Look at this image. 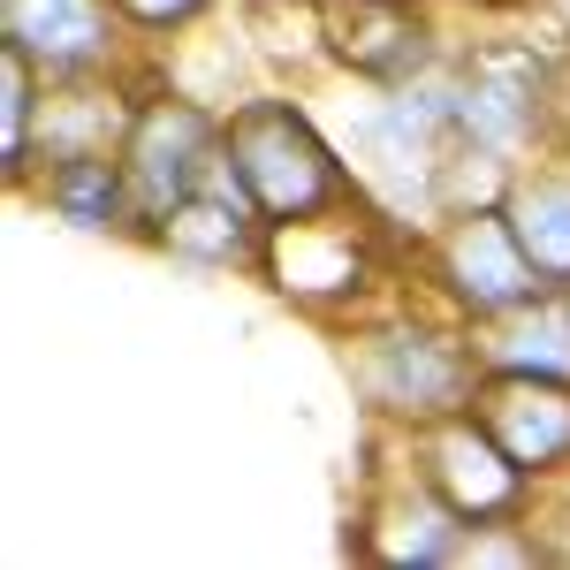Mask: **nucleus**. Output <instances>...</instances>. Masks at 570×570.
Masks as SVG:
<instances>
[{
	"label": "nucleus",
	"mask_w": 570,
	"mask_h": 570,
	"mask_svg": "<svg viewBox=\"0 0 570 570\" xmlns=\"http://www.w3.org/2000/svg\"><path fill=\"white\" fill-rule=\"evenodd\" d=\"M343 373H351V395L365 403V419L395 426V434H419L434 419L472 411L487 381L472 327L449 320L419 289H411V305L381 297L373 312H357L343 335Z\"/></svg>",
	"instance_id": "f257e3e1"
},
{
	"label": "nucleus",
	"mask_w": 570,
	"mask_h": 570,
	"mask_svg": "<svg viewBox=\"0 0 570 570\" xmlns=\"http://www.w3.org/2000/svg\"><path fill=\"white\" fill-rule=\"evenodd\" d=\"M220 153L228 168L244 176L252 206L266 228H289V220H320L365 206L357 168L343 160V145L312 122L305 99L289 91H252V99H228V122H220Z\"/></svg>",
	"instance_id": "f03ea898"
},
{
	"label": "nucleus",
	"mask_w": 570,
	"mask_h": 570,
	"mask_svg": "<svg viewBox=\"0 0 570 570\" xmlns=\"http://www.w3.org/2000/svg\"><path fill=\"white\" fill-rule=\"evenodd\" d=\"M411 274L419 297H434L449 320L464 327H494L510 312H525L548 297L540 266L525 259L518 228L502 220V206H472V214H441L419 244H411Z\"/></svg>",
	"instance_id": "7ed1b4c3"
},
{
	"label": "nucleus",
	"mask_w": 570,
	"mask_h": 570,
	"mask_svg": "<svg viewBox=\"0 0 570 570\" xmlns=\"http://www.w3.org/2000/svg\"><path fill=\"white\" fill-rule=\"evenodd\" d=\"M456 145L510 168L556 153V53L532 39H456Z\"/></svg>",
	"instance_id": "20e7f679"
},
{
	"label": "nucleus",
	"mask_w": 570,
	"mask_h": 570,
	"mask_svg": "<svg viewBox=\"0 0 570 570\" xmlns=\"http://www.w3.org/2000/svg\"><path fill=\"white\" fill-rule=\"evenodd\" d=\"M259 274L289 297V305L320 312V320H343V312L357 320V312L381 305V282H389L381 214H373V206H343V214L266 228Z\"/></svg>",
	"instance_id": "39448f33"
},
{
	"label": "nucleus",
	"mask_w": 570,
	"mask_h": 570,
	"mask_svg": "<svg viewBox=\"0 0 570 570\" xmlns=\"http://www.w3.org/2000/svg\"><path fill=\"white\" fill-rule=\"evenodd\" d=\"M220 122H228V107L145 77L130 137H122V168H130V190H137V244H153L160 220L176 214L183 198L206 190V176L220 160Z\"/></svg>",
	"instance_id": "423d86ee"
},
{
	"label": "nucleus",
	"mask_w": 570,
	"mask_h": 570,
	"mask_svg": "<svg viewBox=\"0 0 570 570\" xmlns=\"http://www.w3.org/2000/svg\"><path fill=\"white\" fill-rule=\"evenodd\" d=\"M320 39H327V69L365 91L403 85L456 46L441 31L434 0H320Z\"/></svg>",
	"instance_id": "0eeeda50"
},
{
	"label": "nucleus",
	"mask_w": 570,
	"mask_h": 570,
	"mask_svg": "<svg viewBox=\"0 0 570 570\" xmlns=\"http://www.w3.org/2000/svg\"><path fill=\"white\" fill-rule=\"evenodd\" d=\"M0 46L31 53V69L46 85L137 77V61H130L137 31L122 23L115 0H0Z\"/></svg>",
	"instance_id": "6e6552de"
},
{
	"label": "nucleus",
	"mask_w": 570,
	"mask_h": 570,
	"mask_svg": "<svg viewBox=\"0 0 570 570\" xmlns=\"http://www.w3.org/2000/svg\"><path fill=\"white\" fill-rule=\"evenodd\" d=\"M403 456L426 472L449 510H464V525H487V518H525L540 487L510 464V449L487 434L480 411H456V419H434L419 434H403Z\"/></svg>",
	"instance_id": "1a4fd4ad"
},
{
	"label": "nucleus",
	"mask_w": 570,
	"mask_h": 570,
	"mask_svg": "<svg viewBox=\"0 0 570 570\" xmlns=\"http://www.w3.org/2000/svg\"><path fill=\"white\" fill-rule=\"evenodd\" d=\"M464 510H449L419 464H403L373 487V502L357 510L351 548L381 570H456L464 563Z\"/></svg>",
	"instance_id": "9d476101"
},
{
	"label": "nucleus",
	"mask_w": 570,
	"mask_h": 570,
	"mask_svg": "<svg viewBox=\"0 0 570 570\" xmlns=\"http://www.w3.org/2000/svg\"><path fill=\"white\" fill-rule=\"evenodd\" d=\"M487 434L510 449V464L532 487L570 480V381L563 373H487L480 403Z\"/></svg>",
	"instance_id": "9b49d317"
},
{
	"label": "nucleus",
	"mask_w": 570,
	"mask_h": 570,
	"mask_svg": "<svg viewBox=\"0 0 570 570\" xmlns=\"http://www.w3.org/2000/svg\"><path fill=\"white\" fill-rule=\"evenodd\" d=\"M23 198H39L46 214L61 220V228H77V236H137V190H130L122 153L53 160V168H39V183Z\"/></svg>",
	"instance_id": "f8f14e48"
},
{
	"label": "nucleus",
	"mask_w": 570,
	"mask_h": 570,
	"mask_svg": "<svg viewBox=\"0 0 570 570\" xmlns=\"http://www.w3.org/2000/svg\"><path fill=\"white\" fill-rule=\"evenodd\" d=\"M502 220L518 228V244L540 266V282L570 289V153L525 160L518 183H510V198H502Z\"/></svg>",
	"instance_id": "ddd939ff"
},
{
	"label": "nucleus",
	"mask_w": 570,
	"mask_h": 570,
	"mask_svg": "<svg viewBox=\"0 0 570 570\" xmlns=\"http://www.w3.org/2000/svg\"><path fill=\"white\" fill-rule=\"evenodd\" d=\"M472 343H480L487 373H563L570 381V305H563V289H548L540 305L510 312V320H494V327H472Z\"/></svg>",
	"instance_id": "4468645a"
},
{
	"label": "nucleus",
	"mask_w": 570,
	"mask_h": 570,
	"mask_svg": "<svg viewBox=\"0 0 570 570\" xmlns=\"http://www.w3.org/2000/svg\"><path fill=\"white\" fill-rule=\"evenodd\" d=\"M46 77L31 69V53L0 46V176L8 190H31V130H39Z\"/></svg>",
	"instance_id": "2eb2a0df"
},
{
	"label": "nucleus",
	"mask_w": 570,
	"mask_h": 570,
	"mask_svg": "<svg viewBox=\"0 0 570 570\" xmlns=\"http://www.w3.org/2000/svg\"><path fill=\"white\" fill-rule=\"evenodd\" d=\"M115 8H122V23L137 31V46H168V39L198 31L214 16V0H115Z\"/></svg>",
	"instance_id": "dca6fc26"
},
{
	"label": "nucleus",
	"mask_w": 570,
	"mask_h": 570,
	"mask_svg": "<svg viewBox=\"0 0 570 570\" xmlns=\"http://www.w3.org/2000/svg\"><path fill=\"white\" fill-rule=\"evenodd\" d=\"M464 8H480V16H510V8H540V0H464Z\"/></svg>",
	"instance_id": "f3484780"
},
{
	"label": "nucleus",
	"mask_w": 570,
	"mask_h": 570,
	"mask_svg": "<svg viewBox=\"0 0 570 570\" xmlns=\"http://www.w3.org/2000/svg\"><path fill=\"white\" fill-rule=\"evenodd\" d=\"M540 8H548V16H556V23L570 31V0H540Z\"/></svg>",
	"instance_id": "a211bd4d"
},
{
	"label": "nucleus",
	"mask_w": 570,
	"mask_h": 570,
	"mask_svg": "<svg viewBox=\"0 0 570 570\" xmlns=\"http://www.w3.org/2000/svg\"><path fill=\"white\" fill-rule=\"evenodd\" d=\"M563 305H570V289H563Z\"/></svg>",
	"instance_id": "6ab92c4d"
}]
</instances>
